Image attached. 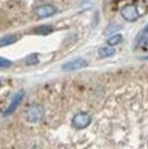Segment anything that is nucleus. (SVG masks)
I'll return each instance as SVG.
<instances>
[{
  "label": "nucleus",
  "mask_w": 148,
  "mask_h": 149,
  "mask_svg": "<svg viewBox=\"0 0 148 149\" xmlns=\"http://www.w3.org/2000/svg\"><path fill=\"white\" fill-rule=\"evenodd\" d=\"M44 116V108L40 104H33L30 107H27L25 111V119L29 123H36L41 120Z\"/></svg>",
  "instance_id": "obj_1"
},
{
  "label": "nucleus",
  "mask_w": 148,
  "mask_h": 149,
  "mask_svg": "<svg viewBox=\"0 0 148 149\" xmlns=\"http://www.w3.org/2000/svg\"><path fill=\"white\" fill-rule=\"evenodd\" d=\"M90 122H92V118H90L89 113L86 112H78L73 116L72 125L76 129H85L86 126H89Z\"/></svg>",
  "instance_id": "obj_2"
},
{
  "label": "nucleus",
  "mask_w": 148,
  "mask_h": 149,
  "mask_svg": "<svg viewBox=\"0 0 148 149\" xmlns=\"http://www.w3.org/2000/svg\"><path fill=\"white\" fill-rule=\"evenodd\" d=\"M121 14H122V17H123V19L129 21V22H133V21H136V19L140 17L139 10H137V7L133 4L125 6V7L121 10Z\"/></svg>",
  "instance_id": "obj_3"
},
{
  "label": "nucleus",
  "mask_w": 148,
  "mask_h": 149,
  "mask_svg": "<svg viewBox=\"0 0 148 149\" xmlns=\"http://www.w3.org/2000/svg\"><path fill=\"white\" fill-rule=\"evenodd\" d=\"M88 64L85 59L82 58H77L74 60H70L67 63H65L62 66V70L63 71H76V70H80V68H84Z\"/></svg>",
  "instance_id": "obj_4"
},
{
  "label": "nucleus",
  "mask_w": 148,
  "mask_h": 149,
  "mask_svg": "<svg viewBox=\"0 0 148 149\" xmlns=\"http://www.w3.org/2000/svg\"><path fill=\"white\" fill-rule=\"evenodd\" d=\"M34 13H36L39 18H48V17H51V15H54L56 13V7L52 4H43L40 7H37Z\"/></svg>",
  "instance_id": "obj_5"
},
{
  "label": "nucleus",
  "mask_w": 148,
  "mask_h": 149,
  "mask_svg": "<svg viewBox=\"0 0 148 149\" xmlns=\"http://www.w3.org/2000/svg\"><path fill=\"white\" fill-rule=\"evenodd\" d=\"M23 92H19V93H17V95L13 97V100H11V103L8 104V107H7V109H6L4 112H3V115L4 116H8V115H11V113L15 111V109L18 108V105L21 104V101H22L23 99Z\"/></svg>",
  "instance_id": "obj_6"
},
{
  "label": "nucleus",
  "mask_w": 148,
  "mask_h": 149,
  "mask_svg": "<svg viewBox=\"0 0 148 149\" xmlns=\"http://www.w3.org/2000/svg\"><path fill=\"white\" fill-rule=\"evenodd\" d=\"M17 40H18V36H17V34H7V36L1 37V40H0V45L1 47L11 45V44H14Z\"/></svg>",
  "instance_id": "obj_7"
},
{
  "label": "nucleus",
  "mask_w": 148,
  "mask_h": 149,
  "mask_svg": "<svg viewBox=\"0 0 148 149\" xmlns=\"http://www.w3.org/2000/svg\"><path fill=\"white\" fill-rule=\"evenodd\" d=\"M115 54V49L112 47H102L99 48V56L100 58H110Z\"/></svg>",
  "instance_id": "obj_8"
},
{
  "label": "nucleus",
  "mask_w": 148,
  "mask_h": 149,
  "mask_svg": "<svg viewBox=\"0 0 148 149\" xmlns=\"http://www.w3.org/2000/svg\"><path fill=\"white\" fill-rule=\"evenodd\" d=\"M51 32H52V27L47 26V25H43V26H39L34 29V33H36V34H41V36H47V34H49Z\"/></svg>",
  "instance_id": "obj_9"
},
{
  "label": "nucleus",
  "mask_w": 148,
  "mask_h": 149,
  "mask_svg": "<svg viewBox=\"0 0 148 149\" xmlns=\"http://www.w3.org/2000/svg\"><path fill=\"white\" fill-rule=\"evenodd\" d=\"M122 41V36L121 34H114V36H111L110 38L107 40V42H108V45H117V44H119Z\"/></svg>",
  "instance_id": "obj_10"
},
{
  "label": "nucleus",
  "mask_w": 148,
  "mask_h": 149,
  "mask_svg": "<svg viewBox=\"0 0 148 149\" xmlns=\"http://www.w3.org/2000/svg\"><path fill=\"white\" fill-rule=\"evenodd\" d=\"M37 62H39V56H37L36 54L30 55V56H27L26 60H25V63L26 64H36Z\"/></svg>",
  "instance_id": "obj_11"
},
{
  "label": "nucleus",
  "mask_w": 148,
  "mask_h": 149,
  "mask_svg": "<svg viewBox=\"0 0 148 149\" xmlns=\"http://www.w3.org/2000/svg\"><path fill=\"white\" fill-rule=\"evenodd\" d=\"M11 66V62L10 60H7L6 58H0V67L1 68H7Z\"/></svg>",
  "instance_id": "obj_12"
},
{
  "label": "nucleus",
  "mask_w": 148,
  "mask_h": 149,
  "mask_svg": "<svg viewBox=\"0 0 148 149\" xmlns=\"http://www.w3.org/2000/svg\"><path fill=\"white\" fill-rule=\"evenodd\" d=\"M121 29V26H118V25H111V26L108 27V29H106V34H110V32H112V30H119Z\"/></svg>",
  "instance_id": "obj_13"
},
{
  "label": "nucleus",
  "mask_w": 148,
  "mask_h": 149,
  "mask_svg": "<svg viewBox=\"0 0 148 149\" xmlns=\"http://www.w3.org/2000/svg\"><path fill=\"white\" fill-rule=\"evenodd\" d=\"M141 42H143V44H148V37L147 38H144V40H141Z\"/></svg>",
  "instance_id": "obj_14"
},
{
  "label": "nucleus",
  "mask_w": 148,
  "mask_h": 149,
  "mask_svg": "<svg viewBox=\"0 0 148 149\" xmlns=\"http://www.w3.org/2000/svg\"><path fill=\"white\" fill-rule=\"evenodd\" d=\"M144 33H148V25L145 27H144Z\"/></svg>",
  "instance_id": "obj_15"
}]
</instances>
